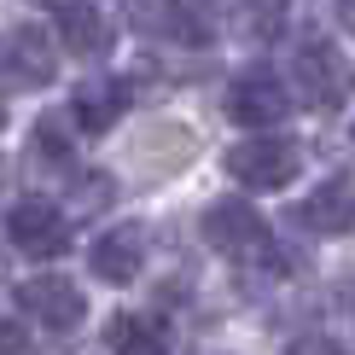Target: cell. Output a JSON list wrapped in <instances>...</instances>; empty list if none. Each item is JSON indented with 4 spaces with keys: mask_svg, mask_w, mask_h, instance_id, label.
<instances>
[{
    "mask_svg": "<svg viewBox=\"0 0 355 355\" xmlns=\"http://www.w3.org/2000/svg\"><path fill=\"white\" fill-rule=\"evenodd\" d=\"M227 175L239 187H250V192H279V187H291L297 181V169H303V152L291 140H279V135H250V140H239L227 157Z\"/></svg>",
    "mask_w": 355,
    "mask_h": 355,
    "instance_id": "6da1fadb",
    "label": "cell"
},
{
    "mask_svg": "<svg viewBox=\"0 0 355 355\" xmlns=\"http://www.w3.org/2000/svg\"><path fill=\"white\" fill-rule=\"evenodd\" d=\"M58 70V41L41 24H12L0 35V82L6 87H47Z\"/></svg>",
    "mask_w": 355,
    "mask_h": 355,
    "instance_id": "7a4b0ae2",
    "label": "cell"
},
{
    "mask_svg": "<svg viewBox=\"0 0 355 355\" xmlns=\"http://www.w3.org/2000/svg\"><path fill=\"white\" fill-rule=\"evenodd\" d=\"M198 227H204V245L221 250V257H233V262L262 257V250H268V221L250 210L245 198H216L210 210H204Z\"/></svg>",
    "mask_w": 355,
    "mask_h": 355,
    "instance_id": "3957f363",
    "label": "cell"
},
{
    "mask_svg": "<svg viewBox=\"0 0 355 355\" xmlns=\"http://www.w3.org/2000/svg\"><path fill=\"white\" fill-rule=\"evenodd\" d=\"M18 309H24L29 320H41L47 332H76L82 320H87L82 286H76V279H64V274H35V279H24V286H18Z\"/></svg>",
    "mask_w": 355,
    "mask_h": 355,
    "instance_id": "277c9868",
    "label": "cell"
},
{
    "mask_svg": "<svg viewBox=\"0 0 355 355\" xmlns=\"http://www.w3.org/2000/svg\"><path fill=\"white\" fill-rule=\"evenodd\" d=\"M6 239H12V250H24V257H58V250L70 245V227H64V216H58V204L18 198L6 210Z\"/></svg>",
    "mask_w": 355,
    "mask_h": 355,
    "instance_id": "5b68a950",
    "label": "cell"
},
{
    "mask_svg": "<svg viewBox=\"0 0 355 355\" xmlns=\"http://www.w3.org/2000/svg\"><path fill=\"white\" fill-rule=\"evenodd\" d=\"M291 82L309 105H338L349 94V64L338 58L332 41H303L297 58H291Z\"/></svg>",
    "mask_w": 355,
    "mask_h": 355,
    "instance_id": "8992f818",
    "label": "cell"
},
{
    "mask_svg": "<svg viewBox=\"0 0 355 355\" xmlns=\"http://www.w3.org/2000/svg\"><path fill=\"white\" fill-rule=\"evenodd\" d=\"M87 268H94L105 286H135L146 268V227L140 221H123V227H105L87 250Z\"/></svg>",
    "mask_w": 355,
    "mask_h": 355,
    "instance_id": "52a82bcc",
    "label": "cell"
},
{
    "mask_svg": "<svg viewBox=\"0 0 355 355\" xmlns=\"http://www.w3.org/2000/svg\"><path fill=\"white\" fill-rule=\"evenodd\" d=\"M286 111H291V94L268 76V70L239 76V82H233V94H227V116H233L239 128H274Z\"/></svg>",
    "mask_w": 355,
    "mask_h": 355,
    "instance_id": "ba28073f",
    "label": "cell"
},
{
    "mask_svg": "<svg viewBox=\"0 0 355 355\" xmlns=\"http://www.w3.org/2000/svg\"><path fill=\"white\" fill-rule=\"evenodd\" d=\"M297 227L320 233V239L349 233V227H355V187L344 181V175H338V181H327V187H315V192L297 204Z\"/></svg>",
    "mask_w": 355,
    "mask_h": 355,
    "instance_id": "9c48e42d",
    "label": "cell"
},
{
    "mask_svg": "<svg viewBox=\"0 0 355 355\" xmlns=\"http://www.w3.org/2000/svg\"><path fill=\"white\" fill-rule=\"evenodd\" d=\"M128 105V87L116 76H87L76 87V99H70V116H76V128H87V135H105V128L123 116Z\"/></svg>",
    "mask_w": 355,
    "mask_h": 355,
    "instance_id": "30bf717a",
    "label": "cell"
},
{
    "mask_svg": "<svg viewBox=\"0 0 355 355\" xmlns=\"http://www.w3.org/2000/svg\"><path fill=\"white\" fill-rule=\"evenodd\" d=\"M105 349L111 355H169V327L152 315H111Z\"/></svg>",
    "mask_w": 355,
    "mask_h": 355,
    "instance_id": "8fae6325",
    "label": "cell"
},
{
    "mask_svg": "<svg viewBox=\"0 0 355 355\" xmlns=\"http://www.w3.org/2000/svg\"><path fill=\"white\" fill-rule=\"evenodd\" d=\"M58 41H64L70 53L94 58V53H105V47H111V24L99 18L87 0H70V6H58Z\"/></svg>",
    "mask_w": 355,
    "mask_h": 355,
    "instance_id": "7c38bea8",
    "label": "cell"
},
{
    "mask_svg": "<svg viewBox=\"0 0 355 355\" xmlns=\"http://www.w3.org/2000/svg\"><path fill=\"white\" fill-rule=\"evenodd\" d=\"M70 157H76V140H70V123L64 116H41L35 123V164H53V169H70Z\"/></svg>",
    "mask_w": 355,
    "mask_h": 355,
    "instance_id": "4fadbf2b",
    "label": "cell"
},
{
    "mask_svg": "<svg viewBox=\"0 0 355 355\" xmlns=\"http://www.w3.org/2000/svg\"><path fill=\"white\" fill-rule=\"evenodd\" d=\"M286 24V0H239V29H250L257 41H274Z\"/></svg>",
    "mask_w": 355,
    "mask_h": 355,
    "instance_id": "5bb4252c",
    "label": "cell"
},
{
    "mask_svg": "<svg viewBox=\"0 0 355 355\" xmlns=\"http://www.w3.org/2000/svg\"><path fill=\"white\" fill-rule=\"evenodd\" d=\"M111 198H116L111 175H82V187H76V204H82V210H99V204H111Z\"/></svg>",
    "mask_w": 355,
    "mask_h": 355,
    "instance_id": "9a60e30c",
    "label": "cell"
},
{
    "mask_svg": "<svg viewBox=\"0 0 355 355\" xmlns=\"http://www.w3.org/2000/svg\"><path fill=\"white\" fill-rule=\"evenodd\" d=\"M24 349H29L24 320H0V355H24Z\"/></svg>",
    "mask_w": 355,
    "mask_h": 355,
    "instance_id": "2e32d148",
    "label": "cell"
},
{
    "mask_svg": "<svg viewBox=\"0 0 355 355\" xmlns=\"http://www.w3.org/2000/svg\"><path fill=\"white\" fill-rule=\"evenodd\" d=\"M291 355H338V349H332V344H320V338H303V344L291 349Z\"/></svg>",
    "mask_w": 355,
    "mask_h": 355,
    "instance_id": "e0dca14e",
    "label": "cell"
},
{
    "mask_svg": "<svg viewBox=\"0 0 355 355\" xmlns=\"http://www.w3.org/2000/svg\"><path fill=\"white\" fill-rule=\"evenodd\" d=\"M338 18H344V24L355 29V0H338Z\"/></svg>",
    "mask_w": 355,
    "mask_h": 355,
    "instance_id": "ac0fdd59",
    "label": "cell"
},
{
    "mask_svg": "<svg viewBox=\"0 0 355 355\" xmlns=\"http://www.w3.org/2000/svg\"><path fill=\"white\" fill-rule=\"evenodd\" d=\"M0 128H6V105H0Z\"/></svg>",
    "mask_w": 355,
    "mask_h": 355,
    "instance_id": "d6986e66",
    "label": "cell"
}]
</instances>
